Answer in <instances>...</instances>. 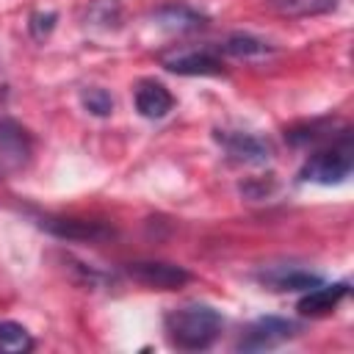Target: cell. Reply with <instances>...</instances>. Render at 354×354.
<instances>
[{"mask_svg": "<svg viewBox=\"0 0 354 354\" xmlns=\"http://www.w3.org/2000/svg\"><path fill=\"white\" fill-rule=\"evenodd\" d=\"M166 326V337L174 348L180 351H202L207 346H213V340L218 337L224 318L216 307L210 304H183L177 310H171L163 321Z\"/></svg>", "mask_w": 354, "mask_h": 354, "instance_id": "1", "label": "cell"}, {"mask_svg": "<svg viewBox=\"0 0 354 354\" xmlns=\"http://www.w3.org/2000/svg\"><path fill=\"white\" fill-rule=\"evenodd\" d=\"M354 166V149H351V138L343 136L340 141L329 144L326 149H318L315 155L307 158V163L301 166L299 177L304 183H318V185H337L351 174Z\"/></svg>", "mask_w": 354, "mask_h": 354, "instance_id": "2", "label": "cell"}, {"mask_svg": "<svg viewBox=\"0 0 354 354\" xmlns=\"http://www.w3.org/2000/svg\"><path fill=\"white\" fill-rule=\"evenodd\" d=\"M299 332V324L288 321V318H277V315H266L257 318L254 324L246 326V332L238 340V348L243 351H263V348H274L285 340H290Z\"/></svg>", "mask_w": 354, "mask_h": 354, "instance_id": "3", "label": "cell"}, {"mask_svg": "<svg viewBox=\"0 0 354 354\" xmlns=\"http://www.w3.org/2000/svg\"><path fill=\"white\" fill-rule=\"evenodd\" d=\"M127 274L152 290H177L185 282H191V274L183 266L160 263V260H138L127 266Z\"/></svg>", "mask_w": 354, "mask_h": 354, "instance_id": "4", "label": "cell"}, {"mask_svg": "<svg viewBox=\"0 0 354 354\" xmlns=\"http://www.w3.org/2000/svg\"><path fill=\"white\" fill-rule=\"evenodd\" d=\"M30 158V136L14 122L0 116V163L6 169H22Z\"/></svg>", "mask_w": 354, "mask_h": 354, "instance_id": "5", "label": "cell"}, {"mask_svg": "<svg viewBox=\"0 0 354 354\" xmlns=\"http://www.w3.org/2000/svg\"><path fill=\"white\" fill-rule=\"evenodd\" d=\"M346 296H348V285H346V282H335V285H321V282H318L315 288H310V290L299 299L296 310H299L301 315L321 318V315H329Z\"/></svg>", "mask_w": 354, "mask_h": 354, "instance_id": "6", "label": "cell"}, {"mask_svg": "<svg viewBox=\"0 0 354 354\" xmlns=\"http://www.w3.org/2000/svg\"><path fill=\"white\" fill-rule=\"evenodd\" d=\"M163 66L177 75H221V61L207 50H180L163 55Z\"/></svg>", "mask_w": 354, "mask_h": 354, "instance_id": "7", "label": "cell"}, {"mask_svg": "<svg viewBox=\"0 0 354 354\" xmlns=\"http://www.w3.org/2000/svg\"><path fill=\"white\" fill-rule=\"evenodd\" d=\"M136 108L147 119H160L174 108L171 91L158 80H141L136 86Z\"/></svg>", "mask_w": 354, "mask_h": 354, "instance_id": "8", "label": "cell"}, {"mask_svg": "<svg viewBox=\"0 0 354 354\" xmlns=\"http://www.w3.org/2000/svg\"><path fill=\"white\" fill-rule=\"evenodd\" d=\"M218 141L221 147L227 149V155L232 160H241V163H263L268 158V147L249 136V133H218Z\"/></svg>", "mask_w": 354, "mask_h": 354, "instance_id": "9", "label": "cell"}, {"mask_svg": "<svg viewBox=\"0 0 354 354\" xmlns=\"http://www.w3.org/2000/svg\"><path fill=\"white\" fill-rule=\"evenodd\" d=\"M260 279L274 290H310V288H315L321 282L315 274H310L304 268H296V266L293 268H285V266L268 268V271H263Z\"/></svg>", "mask_w": 354, "mask_h": 354, "instance_id": "10", "label": "cell"}, {"mask_svg": "<svg viewBox=\"0 0 354 354\" xmlns=\"http://www.w3.org/2000/svg\"><path fill=\"white\" fill-rule=\"evenodd\" d=\"M266 3L274 14L288 17V19L318 17V14H329L337 8V0H266Z\"/></svg>", "mask_w": 354, "mask_h": 354, "instance_id": "11", "label": "cell"}, {"mask_svg": "<svg viewBox=\"0 0 354 354\" xmlns=\"http://www.w3.org/2000/svg\"><path fill=\"white\" fill-rule=\"evenodd\" d=\"M33 348L30 332L17 321H0V351L6 354H25Z\"/></svg>", "mask_w": 354, "mask_h": 354, "instance_id": "12", "label": "cell"}, {"mask_svg": "<svg viewBox=\"0 0 354 354\" xmlns=\"http://www.w3.org/2000/svg\"><path fill=\"white\" fill-rule=\"evenodd\" d=\"M158 22L163 28H171V30H194L202 25V14L185 8V6H169V8H160L158 14Z\"/></svg>", "mask_w": 354, "mask_h": 354, "instance_id": "13", "label": "cell"}, {"mask_svg": "<svg viewBox=\"0 0 354 354\" xmlns=\"http://www.w3.org/2000/svg\"><path fill=\"white\" fill-rule=\"evenodd\" d=\"M224 50L230 55H235V58H254V55L268 53V44L260 41V39H254V36H249V33H235V36L227 39Z\"/></svg>", "mask_w": 354, "mask_h": 354, "instance_id": "14", "label": "cell"}, {"mask_svg": "<svg viewBox=\"0 0 354 354\" xmlns=\"http://www.w3.org/2000/svg\"><path fill=\"white\" fill-rule=\"evenodd\" d=\"M80 102H83V108H86L88 113H94V116H108V113L113 111L111 94H108L105 88H100V86L86 88V91L80 94Z\"/></svg>", "mask_w": 354, "mask_h": 354, "instance_id": "15", "label": "cell"}, {"mask_svg": "<svg viewBox=\"0 0 354 354\" xmlns=\"http://www.w3.org/2000/svg\"><path fill=\"white\" fill-rule=\"evenodd\" d=\"M47 227L64 238H94V235H102V230L97 224H86V221H47Z\"/></svg>", "mask_w": 354, "mask_h": 354, "instance_id": "16", "label": "cell"}]
</instances>
